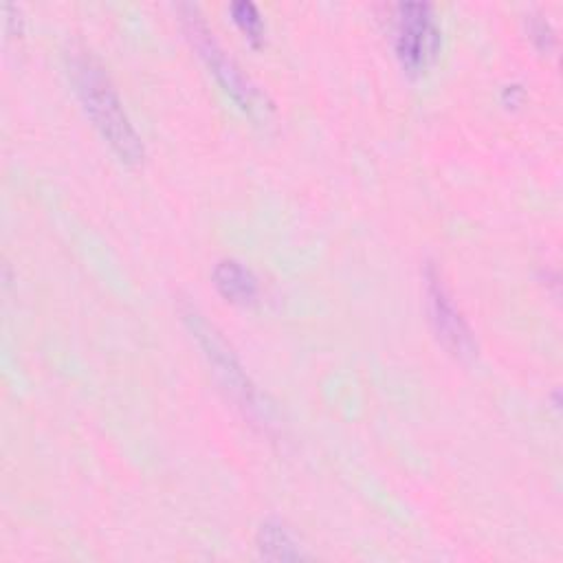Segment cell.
<instances>
[{
    "instance_id": "cell-4",
    "label": "cell",
    "mask_w": 563,
    "mask_h": 563,
    "mask_svg": "<svg viewBox=\"0 0 563 563\" xmlns=\"http://www.w3.org/2000/svg\"><path fill=\"white\" fill-rule=\"evenodd\" d=\"M394 51L402 70L422 75L440 53V24L429 2H398L394 7Z\"/></svg>"
},
{
    "instance_id": "cell-1",
    "label": "cell",
    "mask_w": 563,
    "mask_h": 563,
    "mask_svg": "<svg viewBox=\"0 0 563 563\" xmlns=\"http://www.w3.org/2000/svg\"><path fill=\"white\" fill-rule=\"evenodd\" d=\"M73 84L79 95V101L90 117L92 125L99 130L103 141L112 152L128 165L143 161V143L136 134L112 81L103 68L88 55L73 59Z\"/></svg>"
},
{
    "instance_id": "cell-6",
    "label": "cell",
    "mask_w": 563,
    "mask_h": 563,
    "mask_svg": "<svg viewBox=\"0 0 563 563\" xmlns=\"http://www.w3.org/2000/svg\"><path fill=\"white\" fill-rule=\"evenodd\" d=\"M216 290L231 303L238 306H251L260 297V284L257 277L249 266L233 257H224L213 266L211 273Z\"/></svg>"
},
{
    "instance_id": "cell-5",
    "label": "cell",
    "mask_w": 563,
    "mask_h": 563,
    "mask_svg": "<svg viewBox=\"0 0 563 563\" xmlns=\"http://www.w3.org/2000/svg\"><path fill=\"white\" fill-rule=\"evenodd\" d=\"M424 295L429 308V321L438 341L453 354V356H471L475 350V341L471 328L455 306L446 284L442 282L440 273L433 266L424 271Z\"/></svg>"
},
{
    "instance_id": "cell-8",
    "label": "cell",
    "mask_w": 563,
    "mask_h": 563,
    "mask_svg": "<svg viewBox=\"0 0 563 563\" xmlns=\"http://www.w3.org/2000/svg\"><path fill=\"white\" fill-rule=\"evenodd\" d=\"M229 11H231V18L238 24V29L244 33V37L253 46L262 44L264 33H266V24H264V18H262L260 9L249 0H235V2H231Z\"/></svg>"
},
{
    "instance_id": "cell-9",
    "label": "cell",
    "mask_w": 563,
    "mask_h": 563,
    "mask_svg": "<svg viewBox=\"0 0 563 563\" xmlns=\"http://www.w3.org/2000/svg\"><path fill=\"white\" fill-rule=\"evenodd\" d=\"M530 37L537 42L539 48L550 51L554 46V29L545 18H534L530 22Z\"/></svg>"
},
{
    "instance_id": "cell-2",
    "label": "cell",
    "mask_w": 563,
    "mask_h": 563,
    "mask_svg": "<svg viewBox=\"0 0 563 563\" xmlns=\"http://www.w3.org/2000/svg\"><path fill=\"white\" fill-rule=\"evenodd\" d=\"M183 319L194 339L198 341V345L202 347V354L207 363L213 367V374L220 380V385L253 420H257L260 424H271V405L266 402V398H262L253 380L246 376L238 356L220 336V332L213 325H209V321L194 308H183Z\"/></svg>"
},
{
    "instance_id": "cell-3",
    "label": "cell",
    "mask_w": 563,
    "mask_h": 563,
    "mask_svg": "<svg viewBox=\"0 0 563 563\" xmlns=\"http://www.w3.org/2000/svg\"><path fill=\"white\" fill-rule=\"evenodd\" d=\"M183 24L185 31L196 46L198 55L207 64V68L213 73L222 90L249 114H257L266 110L264 97L257 90V86L242 73V68L235 64V59L222 48V44L216 40L213 31L205 22L202 13L194 4H183Z\"/></svg>"
},
{
    "instance_id": "cell-7",
    "label": "cell",
    "mask_w": 563,
    "mask_h": 563,
    "mask_svg": "<svg viewBox=\"0 0 563 563\" xmlns=\"http://www.w3.org/2000/svg\"><path fill=\"white\" fill-rule=\"evenodd\" d=\"M255 541H257L260 554L271 561H292L303 556L290 528H286V523L275 517L262 521V526L257 528Z\"/></svg>"
}]
</instances>
